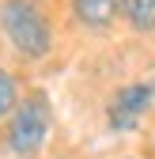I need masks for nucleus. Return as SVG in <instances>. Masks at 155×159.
I'll list each match as a JSON object with an SVG mask.
<instances>
[{"label":"nucleus","mask_w":155,"mask_h":159,"mask_svg":"<svg viewBox=\"0 0 155 159\" xmlns=\"http://www.w3.org/2000/svg\"><path fill=\"white\" fill-rule=\"evenodd\" d=\"M15 102H19V84H15V76L8 68H0V121L11 117Z\"/></svg>","instance_id":"obj_6"},{"label":"nucleus","mask_w":155,"mask_h":159,"mask_svg":"<svg viewBox=\"0 0 155 159\" xmlns=\"http://www.w3.org/2000/svg\"><path fill=\"white\" fill-rule=\"evenodd\" d=\"M121 159H136V155H121Z\"/></svg>","instance_id":"obj_8"},{"label":"nucleus","mask_w":155,"mask_h":159,"mask_svg":"<svg viewBox=\"0 0 155 159\" xmlns=\"http://www.w3.org/2000/svg\"><path fill=\"white\" fill-rule=\"evenodd\" d=\"M49 129H53L49 95L46 91H27L15 102V110L8 117V129H4V148H8V155H15V159H34L38 152L46 148Z\"/></svg>","instance_id":"obj_2"},{"label":"nucleus","mask_w":155,"mask_h":159,"mask_svg":"<svg viewBox=\"0 0 155 159\" xmlns=\"http://www.w3.org/2000/svg\"><path fill=\"white\" fill-rule=\"evenodd\" d=\"M68 11H72L76 23L83 30H91V34H106L117 23V4H113V0H68Z\"/></svg>","instance_id":"obj_4"},{"label":"nucleus","mask_w":155,"mask_h":159,"mask_svg":"<svg viewBox=\"0 0 155 159\" xmlns=\"http://www.w3.org/2000/svg\"><path fill=\"white\" fill-rule=\"evenodd\" d=\"M151 95H155V80H151Z\"/></svg>","instance_id":"obj_7"},{"label":"nucleus","mask_w":155,"mask_h":159,"mask_svg":"<svg viewBox=\"0 0 155 159\" xmlns=\"http://www.w3.org/2000/svg\"><path fill=\"white\" fill-rule=\"evenodd\" d=\"M0 30L23 61H46L53 53V23L34 0H0Z\"/></svg>","instance_id":"obj_1"},{"label":"nucleus","mask_w":155,"mask_h":159,"mask_svg":"<svg viewBox=\"0 0 155 159\" xmlns=\"http://www.w3.org/2000/svg\"><path fill=\"white\" fill-rule=\"evenodd\" d=\"M155 106V95H151V80H129L117 91L110 95L106 102V125L113 133H136L144 125L148 110Z\"/></svg>","instance_id":"obj_3"},{"label":"nucleus","mask_w":155,"mask_h":159,"mask_svg":"<svg viewBox=\"0 0 155 159\" xmlns=\"http://www.w3.org/2000/svg\"><path fill=\"white\" fill-rule=\"evenodd\" d=\"M117 19L136 30V34H155V0H113Z\"/></svg>","instance_id":"obj_5"}]
</instances>
